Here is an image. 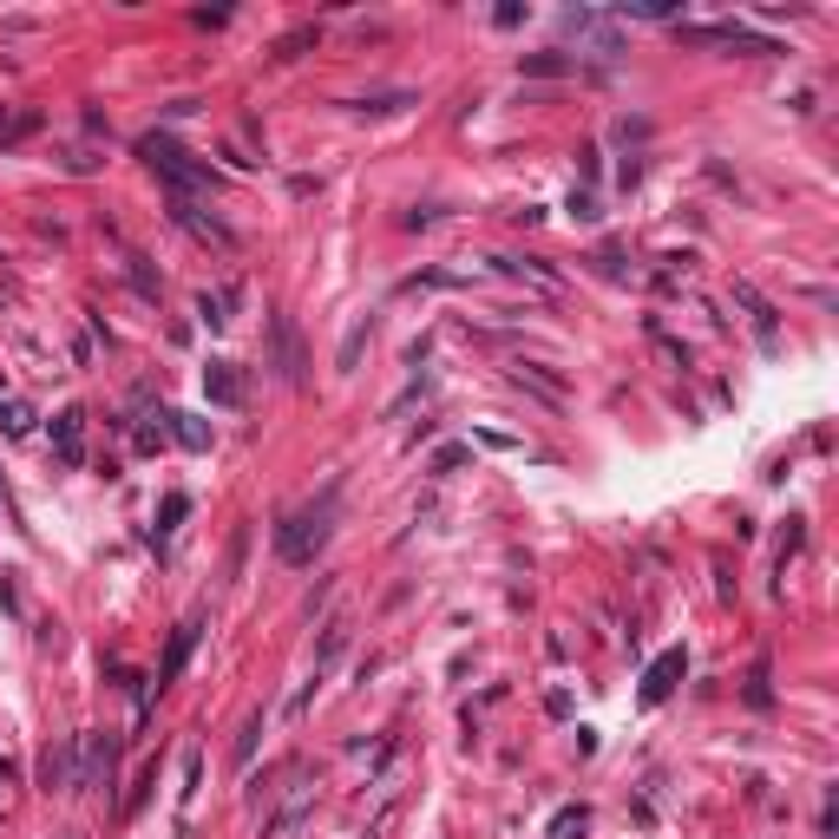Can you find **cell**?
Masks as SVG:
<instances>
[{"label": "cell", "instance_id": "6da1fadb", "mask_svg": "<svg viewBox=\"0 0 839 839\" xmlns=\"http://www.w3.org/2000/svg\"><path fill=\"white\" fill-rule=\"evenodd\" d=\"M328 532H335V486L322 492L315 505L289 512V518L276 525V558L295 564V570H302V564H315V552L328 545Z\"/></svg>", "mask_w": 839, "mask_h": 839}, {"label": "cell", "instance_id": "e0dca14e", "mask_svg": "<svg viewBox=\"0 0 839 839\" xmlns=\"http://www.w3.org/2000/svg\"><path fill=\"white\" fill-rule=\"evenodd\" d=\"M0 433H7V439H27V433H33V407H27V401H0Z\"/></svg>", "mask_w": 839, "mask_h": 839}, {"label": "cell", "instance_id": "ac0fdd59", "mask_svg": "<svg viewBox=\"0 0 839 839\" xmlns=\"http://www.w3.org/2000/svg\"><path fill=\"white\" fill-rule=\"evenodd\" d=\"M256 735H263V715H250V721H243V735H236V768H250V755H256Z\"/></svg>", "mask_w": 839, "mask_h": 839}, {"label": "cell", "instance_id": "7c38bea8", "mask_svg": "<svg viewBox=\"0 0 839 839\" xmlns=\"http://www.w3.org/2000/svg\"><path fill=\"white\" fill-rule=\"evenodd\" d=\"M198 322H204V328H230V322H236V289H230V282L198 295Z\"/></svg>", "mask_w": 839, "mask_h": 839}, {"label": "cell", "instance_id": "ffe728a7", "mask_svg": "<svg viewBox=\"0 0 839 839\" xmlns=\"http://www.w3.org/2000/svg\"><path fill=\"white\" fill-rule=\"evenodd\" d=\"M584 820H590L584 807H564L558 820H552V833H558V839H570V833H584Z\"/></svg>", "mask_w": 839, "mask_h": 839}, {"label": "cell", "instance_id": "3957f363", "mask_svg": "<svg viewBox=\"0 0 839 839\" xmlns=\"http://www.w3.org/2000/svg\"><path fill=\"white\" fill-rule=\"evenodd\" d=\"M270 361H276V374L289 381V387L309 374V354H302V342H295V322H289V315H270Z\"/></svg>", "mask_w": 839, "mask_h": 839}, {"label": "cell", "instance_id": "5b68a950", "mask_svg": "<svg viewBox=\"0 0 839 839\" xmlns=\"http://www.w3.org/2000/svg\"><path fill=\"white\" fill-rule=\"evenodd\" d=\"M204 394L216 401V407H243V401H250V381H243L236 361H210L204 367Z\"/></svg>", "mask_w": 839, "mask_h": 839}, {"label": "cell", "instance_id": "5bb4252c", "mask_svg": "<svg viewBox=\"0 0 839 839\" xmlns=\"http://www.w3.org/2000/svg\"><path fill=\"white\" fill-rule=\"evenodd\" d=\"M735 302H741V309L755 315V328H761V342H774V309H768V302H761V289H755V282H735Z\"/></svg>", "mask_w": 839, "mask_h": 839}, {"label": "cell", "instance_id": "d6986e66", "mask_svg": "<svg viewBox=\"0 0 839 839\" xmlns=\"http://www.w3.org/2000/svg\"><path fill=\"white\" fill-rule=\"evenodd\" d=\"M33 125H40L33 112H20V119H7V112H0V144H20L27 132H33Z\"/></svg>", "mask_w": 839, "mask_h": 839}, {"label": "cell", "instance_id": "9a60e30c", "mask_svg": "<svg viewBox=\"0 0 839 839\" xmlns=\"http://www.w3.org/2000/svg\"><path fill=\"white\" fill-rule=\"evenodd\" d=\"M348 629H354L348 617H335V624H328V636H322V649H315V669H309V676H322V669H328V663L348 649Z\"/></svg>", "mask_w": 839, "mask_h": 839}, {"label": "cell", "instance_id": "30bf717a", "mask_svg": "<svg viewBox=\"0 0 839 839\" xmlns=\"http://www.w3.org/2000/svg\"><path fill=\"white\" fill-rule=\"evenodd\" d=\"M683 669H689V656H683V649H663V656L649 663V676H643V701H663L669 689H676Z\"/></svg>", "mask_w": 839, "mask_h": 839}, {"label": "cell", "instance_id": "ba28073f", "mask_svg": "<svg viewBox=\"0 0 839 839\" xmlns=\"http://www.w3.org/2000/svg\"><path fill=\"white\" fill-rule=\"evenodd\" d=\"M683 40H696V47H748V53H774V40L748 33V27H683Z\"/></svg>", "mask_w": 839, "mask_h": 839}, {"label": "cell", "instance_id": "277c9868", "mask_svg": "<svg viewBox=\"0 0 839 839\" xmlns=\"http://www.w3.org/2000/svg\"><path fill=\"white\" fill-rule=\"evenodd\" d=\"M112 761H119V741L112 735H79V787H112Z\"/></svg>", "mask_w": 839, "mask_h": 839}, {"label": "cell", "instance_id": "7a4b0ae2", "mask_svg": "<svg viewBox=\"0 0 839 839\" xmlns=\"http://www.w3.org/2000/svg\"><path fill=\"white\" fill-rule=\"evenodd\" d=\"M139 158L158 171V178H164V184H171V198H198V191H210V184H216V178H210V164H198L184 144L164 139V132H151V139L139 144Z\"/></svg>", "mask_w": 839, "mask_h": 839}, {"label": "cell", "instance_id": "603a6c76", "mask_svg": "<svg viewBox=\"0 0 839 839\" xmlns=\"http://www.w3.org/2000/svg\"><path fill=\"white\" fill-rule=\"evenodd\" d=\"M67 839H72V833H67Z\"/></svg>", "mask_w": 839, "mask_h": 839}, {"label": "cell", "instance_id": "8fae6325", "mask_svg": "<svg viewBox=\"0 0 839 839\" xmlns=\"http://www.w3.org/2000/svg\"><path fill=\"white\" fill-rule=\"evenodd\" d=\"M315 807V780H295V793L276 807V820H270V839H289L295 827H302V813Z\"/></svg>", "mask_w": 839, "mask_h": 839}, {"label": "cell", "instance_id": "9c48e42d", "mask_svg": "<svg viewBox=\"0 0 839 839\" xmlns=\"http://www.w3.org/2000/svg\"><path fill=\"white\" fill-rule=\"evenodd\" d=\"M171 216H178V223H184L191 236H204V243H223V250L236 243V236H230V230H223L216 216H204V204H198V198H171Z\"/></svg>", "mask_w": 839, "mask_h": 839}, {"label": "cell", "instance_id": "4fadbf2b", "mask_svg": "<svg viewBox=\"0 0 839 839\" xmlns=\"http://www.w3.org/2000/svg\"><path fill=\"white\" fill-rule=\"evenodd\" d=\"M164 420H171V439H178V446L210 453V420H198V414H164Z\"/></svg>", "mask_w": 839, "mask_h": 839}, {"label": "cell", "instance_id": "44dd1931", "mask_svg": "<svg viewBox=\"0 0 839 839\" xmlns=\"http://www.w3.org/2000/svg\"><path fill=\"white\" fill-rule=\"evenodd\" d=\"M577 60H564V53H538V60H525V72H570Z\"/></svg>", "mask_w": 839, "mask_h": 839}, {"label": "cell", "instance_id": "8992f818", "mask_svg": "<svg viewBox=\"0 0 839 839\" xmlns=\"http://www.w3.org/2000/svg\"><path fill=\"white\" fill-rule=\"evenodd\" d=\"M53 453H60V466H85V414L79 407L53 414Z\"/></svg>", "mask_w": 839, "mask_h": 839}, {"label": "cell", "instance_id": "2e32d148", "mask_svg": "<svg viewBox=\"0 0 839 839\" xmlns=\"http://www.w3.org/2000/svg\"><path fill=\"white\" fill-rule=\"evenodd\" d=\"M191 643H198V624H184V629H178V636H171V656H164V669H158V689H164V683H171V676L184 669V656H191Z\"/></svg>", "mask_w": 839, "mask_h": 839}, {"label": "cell", "instance_id": "52a82bcc", "mask_svg": "<svg viewBox=\"0 0 839 839\" xmlns=\"http://www.w3.org/2000/svg\"><path fill=\"white\" fill-rule=\"evenodd\" d=\"M40 780H47V787H60V793H79V735H72V741H60V748H47Z\"/></svg>", "mask_w": 839, "mask_h": 839}, {"label": "cell", "instance_id": "7402d4cb", "mask_svg": "<svg viewBox=\"0 0 839 839\" xmlns=\"http://www.w3.org/2000/svg\"><path fill=\"white\" fill-rule=\"evenodd\" d=\"M184 512H191V498H164V525H158V532H171V525H178Z\"/></svg>", "mask_w": 839, "mask_h": 839}]
</instances>
